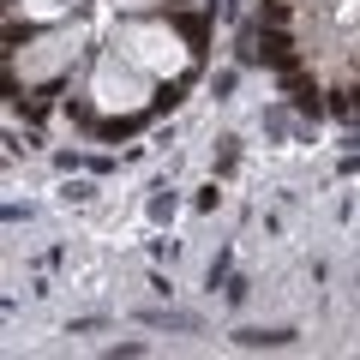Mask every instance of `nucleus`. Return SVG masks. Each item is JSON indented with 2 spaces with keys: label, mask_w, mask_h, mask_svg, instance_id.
Here are the masks:
<instances>
[{
  "label": "nucleus",
  "mask_w": 360,
  "mask_h": 360,
  "mask_svg": "<svg viewBox=\"0 0 360 360\" xmlns=\"http://www.w3.org/2000/svg\"><path fill=\"white\" fill-rule=\"evenodd\" d=\"M258 54H264L276 72H295V42H288V37H264V49H258Z\"/></svg>",
  "instance_id": "obj_1"
},
{
  "label": "nucleus",
  "mask_w": 360,
  "mask_h": 360,
  "mask_svg": "<svg viewBox=\"0 0 360 360\" xmlns=\"http://www.w3.org/2000/svg\"><path fill=\"white\" fill-rule=\"evenodd\" d=\"M234 342L240 348H283V342H295V330H240Z\"/></svg>",
  "instance_id": "obj_2"
},
{
  "label": "nucleus",
  "mask_w": 360,
  "mask_h": 360,
  "mask_svg": "<svg viewBox=\"0 0 360 360\" xmlns=\"http://www.w3.org/2000/svg\"><path fill=\"white\" fill-rule=\"evenodd\" d=\"M354 115H360V103H354Z\"/></svg>",
  "instance_id": "obj_3"
}]
</instances>
